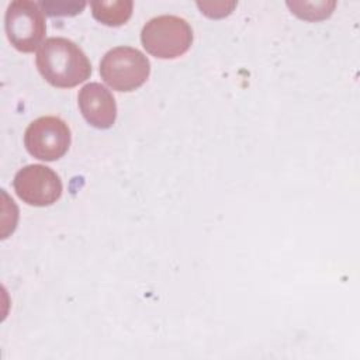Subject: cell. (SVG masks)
I'll use <instances>...</instances> for the list:
<instances>
[{
    "instance_id": "cell-1",
    "label": "cell",
    "mask_w": 360,
    "mask_h": 360,
    "mask_svg": "<svg viewBox=\"0 0 360 360\" xmlns=\"http://www.w3.org/2000/svg\"><path fill=\"white\" fill-rule=\"evenodd\" d=\"M37 68L41 76L55 87H75L91 75V63L83 49L63 37L42 42L37 52Z\"/></svg>"
},
{
    "instance_id": "cell-2",
    "label": "cell",
    "mask_w": 360,
    "mask_h": 360,
    "mask_svg": "<svg viewBox=\"0 0 360 360\" xmlns=\"http://www.w3.org/2000/svg\"><path fill=\"white\" fill-rule=\"evenodd\" d=\"M141 42L152 56L174 59L190 49L193 44V30L184 18L163 14L150 18L143 25Z\"/></svg>"
},
{
    "instance_id": "cell-3",
    "label": "cell",
    "mask_w": 360,
    "mask_h": 360,
    "mask_svg": "<svg viewBox=\"0 0 360 360\" xmlns=\"http://www.w3.org/2000/svg\"><path fill=\"white\" fill-rule=\"evenodd\" d=\"M150 62L136 48L115 46L100 62L101 79L117 91H132L149 77Z\"/></svg>"
},
{
    "instance_id": "cell-4",
    "label": "cell",
    "mask_w": 360,
    "mask_h": 360,
    "mask_svg": "<svg viewBox=\"0 0 360 360\" xmlns=\"http://www.w3.org/2000/svg\"><path fill=\"white\" fill-rule=\"evenodd\" d=\"M4 30L11 45L21 52H34L42 45L46 32L45 15L39 3L14 0L4 15Z\"/></svg>"
},
{
    "instance_id": "cell-5",
    "label": "cell",
    "mask_w": 360,
    "mask_h": 360,
    "mask_svg": "<svg viewBox=\"0 0 360 360\" xmlns=\"http://www.w3.org/2000/svg\"><path fill=\"white\" fill-rule=\"evenodd\" d=\"M24 145L34 158L53 162L68 152L70 146V129L59 117H39L27 127Z\"/></svg>"
},
{
    "instance_id": "cell-6",
    "label": "cell",
    "mask_w": 360,
    "mask_h": 360,
    "mask_svg": "<svg viewBox=\"0 0 360 360\" xmlns=\"http://www.w3.org/2000/svg\"><path fill=\"white\" fill-rule=\"evenodd\" d=\"M17 195L34 207L52 205L62 195L60 177L45 165H27L13 180Z\"/></svg>"
},
{
    "instance_id": "cell-7",
    "label": "cell",
    "mask_w": 360,
    "mask_h": 360,
    "mask_svg": "<svg viewBox=\"0 0 360 360\" xmlns=\"http://www.w3.org/2000/svg\"><path fill=\"white\" fill-rule=\"evenodd\" d=\"M77 103L84 120L94 128H111L117 118V104L112 93L100 83L84 84L77 96Z\"/></svg>"
},
{
    "instance_id": "cell-8",
    "label": "cell",
    "mask_w": 360,
    "mask_h": 360,
    "mask_svg": "<svg viewBox=\"0 0 360 360\" xmlns=\"http://www.w3.org/2000/svg\"><path fill=\"white\" fill-rule=\"evenodd\" d=\"M90 6L97 21L110 27H118L129 20L134 3L131 0H96Z\"/></svg>"
},
{
    "instance_id": "cell-9",
    "label": "cell",
    "mask_w": 360,
    "mask_h": 360,
    "mask_svg": "<svg viewBox=\"0 0 360 360\" xmlns=\"http://www.w3.org/2000/svg\"><path fill=\"white\" fill-rule=\"evenodd\" d=\"M291 13L307 21L325 20L332 14L335 1H287Z\"/></svg>"
},
{
    "instance_id": "cell-10",
    "label": "cell",
    "mask_w": 360,
    "mask_h": 360,
    "mask_svg": "<svg viewBox=\"0 0 360 360\" xmlns=\"http://www.w3.org/2000/svg\"><path fill=\"white\" fill-rule=\"evenodd\" d=\"M39 6L48 15H76L86 7V3L56 0V1H39Z\"/></svg>"
},
{
    "instance_id": "cell-11",
    "label": "cell",
    "mask_w": 360,
    "mask_h": 360,
    "mask_svg": "<svg viewBox=\"0 0 360 360\" xmlns=\"http://www.w3.org/2000/svg\"><path fill=\"white\" fill-rule=\"evenodd\" d=\"M197 6L201 8V13L205 14L207 17L214 11L212 17L211 18H221V17H225L228 15L232 8L236 6L235 1H231V3H226V1H215V3H197Z\"/></svg>"
}]
</instances>
